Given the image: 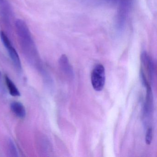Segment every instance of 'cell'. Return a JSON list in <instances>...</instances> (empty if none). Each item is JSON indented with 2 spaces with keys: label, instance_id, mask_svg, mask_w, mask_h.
I'll return each mask as SVG.
<instances>
[{
  "label": "cell",
  "instance_id": "5b68a950",
  "mask_svg": "<svg viewBox=\"0 0 157 157\" xmlns=\"http://www.w3.org/2000/svg\"><path fill=\"white\" fill-rule=\"evenodd\" d=\"M59 65L61 69L69 76H73L72 67L70 64L67 57L65 55L61 56L59 59Z\"/></svg>",
  "mask_w": 157,
  "mask_h": 157
},
{
  "label": "cell",
  "instance_id": "9c48e42d",
  "mask_svg": "<svg viewBox=\"0 0 157 157\" xmlns=\"http://www.w3.org/2000/svg\"><path fill=\"white\" fill-rule=\"evenodd\" d=\"M152 131L151 128H149L147 130L146 133V137H145V141L147 145H150L152 141Z\"/></svg>",
  "mask_w": 157,
  "mask_h": 157
},
{
  "label": "cell",
  "instance_id": "277c9868",
  "mask_svg": "<svg viewBox=\"0 0 157 157\" xmlns=\"http://www.w3.org/2000/svg\"><path fill=\"white\" fill-rule=\"evenodd\" d=\"M10 108L13 113L17 117L24 118L26 116V110L24 105L19 101H13L10 104Z\"/></svg>",
  "mask_w": 157,
  "mask_h": 157
},
{
  "label": "cell",
  "instance_id": "6da1fadb",
  "mask_svg": "<svg viewBox=\"0 0 157 157\" xmlns=\"http://www.w3.org/2000/svg\"><path fill=\"white\" fill-rule=\"evenodd\" d=\"M15 25L23 53L30 63L37 65L40 62V57L29 27L26 23L21 19L16 21Z\"/></svg>",
  "mask_w": 157,
  "mask_h": 157
},
{
  "label": "cell",
  "instance_id": "8992f818",
  "mask_svg": "<svg viewBox=\"0 0 157 157\" xmlns=\"http://www.w3.org/2000/svg\"><path fill=\"white\" fill-rule=\"evenodd\" d=\"M0 13L6 21H10L11 11L7 0H0Z\"/></svg>",
  "mask_w": 157,
  "mask_h": 157
},
{
  "label": "cell",
  "instance_id": "30bf717a",
  "mask_svg": "<svg viewBox=\"0 0 157 157\" xmlns=\"http://www.w3.org/2000/svg\"><path fill=\"white\" fill-rule=\"evenodd\" d=\"M4 91V88H3V84L2 83V75L1 72L0 71V92H2Z\"/></svg>",
  "mask_w": 157,
  "mask_h": 157
},
{
  "label": "cell",
  "instance_id": "7a4b0ae2",
  "mask_svg": "<svg viewBox=\"0 0 157 157\" xmlns=\"http://www.w3.org/2000/svg\"><path fill=\"white\" fill-rule=\"evenodd\" d=\"M0 38L16 70L19 72H21L22 65L20 57L16 49L11 44L10 40L3 31H0Z\"/></svg>",
  "mask_w": 157,
  "mask_h": 157
},
{
  "label": "cell",
  "instance_id": "ba28073f",
  "mask_svg": "<svg viewBox=\"0 0 157 157\" xmlns=\"http://www.w3.org/2000/svg\"><path fill=\"white\" fill-rule=\"evenodd\" d=\"M8 150L12 157H18L19 153L16 146L12 140L9 139L7 142Z\"/></svg>",
  "mask_w": 157,
  "mask_h": 157
},
{
  "label": "cell",
  "instance_id": "3957f363",
  "mask_svg": "<svg viewBox=\"0 0 157 157\" xmlns=\"http://www.w3.org/2000/svg\"><path fill=\"white\" fill-rule=\"evenodd\" d=\"M93 88L97 91H102L105 84V69L101 64L96 65L93 70L91 76Z\"/></svg>",
  "mask_w": 157,
  "mask_h": 157
},
{
  "label": "cell",
  "instance_id": "52a82bcc",
  "mask_svg": "<svg viewBox=\"0 0 157 157\" xmlns=\"http://www.w3.org/2000/svg\"><path fill=\"white\" fill-rule=\"evenodd\" d=\"M5 81L9 92L12 96L14 97L21 96V93L17 88V86L7 75L5 76Z\"/></svg>",
  "mask_w": 157,
  "mask_h": 157
}]
</instances>
